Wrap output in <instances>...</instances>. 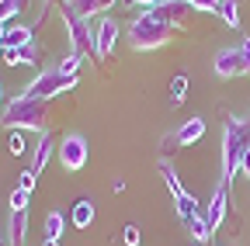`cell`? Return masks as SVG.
Instances as JSON below:
<instances>
[{
  "instance_id": "6da1fadb",
  "label": "cell",
  "mask_w": 250,
  "mask_h": 246,
  "mask_svg": "<svg viewBox=\"0 0 250 246\" xmlns=\"http://www.w3.org/2000/svg\"><path fill=\"white\" fill-rule=\"evenodd\" d=\"M7 132H18V129H35V132H45L49 125V101H31V97H14L11 104H4V118Z\"/></svg>"
},
{
  "instance_id": "7a4b0ae2",
  "label": "cell",
  "mask_w": 250,
  "mask_h": 246,
  "mask_svg": "<svg viewBox=\"0 0 250 246\" xmlns=\"http://www.w3.org/2000/svg\"><path fill=\"white\" fill-rule=\"evenodd\" d=\"M247 149H250V129H247V121L229 118L226 121V132H223V184H229L243 170Z\"/></svg>"
},
{
  "instance_id": "3957f363",
  "label": "cell",
  "mask_w": 250,
  "mask_h": 246,
  "mask_svg": "<svg viewBox=\"0 0 250 246\" xmlns=\"http://www.w3.org/2000/svg\"><path fill=\"white\" fill-rule=\"evenodd\" d=\"M170 35H174V28H170V24H164L153 11H143V14L129 24V45H132V49H139V52L167 45V42H170Z\"/></svg>"
},
{
  "instance_id": "277c9868",
  "label": "cell",
  "mask_w": 250,
  "mask_h": 246,
  "mask_svg": "<svg viewBox=\"0 0 250 246\" xmlns=\"http://www.w3.org/2000/svg\"><path fill=\"white\" fill-rule=\"evenodd\" d=\"M73 87H77V76H66V73H59V70H45V73H39L35 80L24 87L21 97L49 101V97H59V94H66V90H73Z\"/></svg>"
},
{
  "instance_id": "5b68a950",
  "label": "cell",
  "mask_w": 250,
  "mask_h": 246,
  "mask_svg": "<svg viewBox=\"0 0 250 246\" xmlns=\"http://www.w3.org/2000/svg\"><path fill=\"white\" fill-rule=\"evenodd\" d=\"M62 21H66V32H70L73 52H77V56H94V59H98V38H94L90 21L80 18V14L70 11V7H62Z\"/></svg>"
},
{
  "instance_id": "8992f818",
  "label": "cell",
  "mask_w": 250,
  "mask_h": 246,
  "mask_svg": "<svg viewBox=\"0 0 250 246\" xmlns=\"http://www.w3.org/2000/svg\"><path fill=\"white\" fill-rule=\"evenodd\" d=\"M59 163H62V170H83V163H87V139L80 135V132H70V135H62V142H59Z\"/></svg>"
},
{
  "instance_id": "52a82bcc",
  "label": "cell",
  "mask_w": 250,
  "mask_h": 246,
  "mask_svg": "<svg viewBox=\"0 0 250 246\" xmlns=\"http://www.w3.org/2000/svg\"><path fill=\"white\" fill-rule=\"evenodd\" d=\"M215 76H223V80H233V76H247L250 66H247V59L240 49H219L215 52Z\"/></svg>"
},
{
  "instance_id": "ba28073f",
  "label": "cell",
  "mask_w": 250,
  "mask_h": 246,
  "mask_svg": "<svg viewBox=\"0 0 250 246\" xmlns=\"http://www.w3.org/2000/svg\"><path fill=\"white\" fill-rule=\"evenodd\" d=\"M94 28V38H98V59H108L115 42H118V24L115 18H101V21H90Z\"/></svg>"
},
{
  "instance_id": "9c48e42d",
  "label": "cell",
  "mask_w": 250,
  "mask_h": 246,
  "mask_svg": "<svg viewBox=\"0 0 250 246\" xmlns=\"http://www.w3.org/2000/svg\"><path fill=\"white\" fill-rule=\"evenodd\" d=\"M191 11H195V7H191V4H184V0H160V4L153 7V14L160 18L164 24H170V28H174V24H184Z\"/></svg>"
},
{
  "instance_id": "30bf717a",
  "label": "cell",
  "mask_w": 250,
  "mask_h": 246,
  "mask_svg": "<svg viewBox=\"0 0 250 246\" xmlns=\"http://www.w3.org/2000/svg\"><path fill=\"white\" fill-rule=\"evenodd\" d=\"M226 205H229V188H226V184H219L215 194H212V201L205 205V211H208V229H212V232L223 226V219H226Z\"/></svg>"
},
{
  "instance_id": "8fae6325",
  "label": "cell",
  "mask_w": 250,
  "mask_h": 246,
  "mask_svg": "<svg viewBox=\"0 0 250 246\" xmlns=\"http://www.w3.org/2000/svg\"><path fill=\"white\" fill-rule=\"evenodd\" d=\"M0 42L7 49H24V45H31V28L28 24H7V32H4Z\"/></svg>"
},
{
  "instance_id": "7c38bea8",
  "label": "cell",
  "mask_w": 250,
  "mask_h": 246,
  "mask_svg": "<svg viewBox=\"0 0 250 246\" xmlns=\"http://www.w3.org/2000/svg\"><path fill=\"white\" fill-rule=\"evenodd\" d=\"M202 135H205V121H202V118H188L184 125L177 129V142H181V146H195Z\"/></svg>"
},
{
  "instance_id": "4fadbf2b",
  "label": "cell",
  "mask_w": 250,
  "mask_h": 246,
  "mask_svg": "<svg viewBox=\"0 0 250 246\" xmlns=\"http://www.w3.org/2000/svg\"><path fill=\"white\" fill-rule=\"evenodd\" d=\"M49 156H52V135L49 132H39V146H35V156H31V170L42 173L45 163H49Z\"/></svg>"
},
{
  "instance_id": "5bb4252c",
  "label": "cell",
  "mask_w": 250,
  "mask_h": 246,
  "mask_svg": "<svg viewBox=\"0 0 250 246\" xmlns=\"http://www.w3.org/2000/svg\"><path fill=\"white\" fill-rule=\"evenodd\" d=\"M70 222H73L77 229H90V222H94V201H90V198H80V201L73 205Z\"/></svg>"
},
{
  "instance_id": "9a60e30c",
  "label": "cell",
  "mask_w": 250,
  "mask_h": 246,
  "mask_svg": "<svg viewBox=\"0 0 250 246\" xmlns=\"http://www.w3.org/2000/svg\"><path fill=\"white\" fill-rule=\"evenodd\" d=\"M111 4H115V0H66V7L77 11L80 18H90L94 11H108Z\"/></svg>"
},
{
  "instance_id": "2e32d148",
  "label": "cell",
  "mask_w": 250,
  "mask_h": 246,
  "mask_svg": "<svg viewBox=\"0 0 250 246\" xmlns=\"http://www.w3.org/2000/svg\"><path fill=\"white\" fill-rule=\"evenodd\" d=\"M188 229H191V236L198 239V243H208L212 239V229H208V211H205V205L198 208V215L191 222H188Z\"/></svg>"
},
{
  "instance_id": "e0dca14e",
  "label": "cell",
  "mask_w": 250,
  "mask_h": 246,
  "mask_svg": "<svg viewBox=\"0 0 250 246\" xmlns=\"http://www.w3.org/2000/svg\"><path fill=\"white\" fill-rule=\"evenodd\" d=\"M24 232H28V215L11 211V246H24Z\"/></svg>"
},
{
  "instance_id": "ac0fdd59",
  "label": "cell",
  "mask_w": 250,
  "mask_h": 246,
  "mask_svg": "<svg viewBox=\"0 0 250 246\" xmlns=\"http://www.w3.org/2000/svg\"><path fill=\"white\" fill-rule=\"evenodd\" d=\"M160 177L167 180V188H170V194H174V201L184 194V184H181V177H177V170L167 163V160H160Z\"/></svg>"
},
{
  "instance_id": "d6986e66",
  "label": "cell",
  "mask_w": 250,
  "mask_h": 246,
  "mask_svg": "<svg viewBox=\"0 0 250 246\" xmlns=\"http://www.w3.org/2000/svg\"><path fill=\"white\" fill-rule=\"evenodd\" d=\"M219 18L229 28H240V0H219Z\"/></svg>"
},
{
  "instance_id": "ffe728a7",
  "label": "cell",
  "mask_w": 250,
  "mask_h": 246,
  "mask_svg": "<svg viewBox=\"0 0 250 246\" xmlns=\"http://www.w3.org/2000/svg\"><path fill=\"white\" fill-rule=\"evenodd\" d=\"M198 208H202V205H198V201H195L191 194L184 191V194L177 198V219H184V222H191L195 215H198Z\"/></svg>"
},
{
  "instance_id": "44dd1931",
  "label": "cell",
  "mask_w": 250,
  "mask_h": 246,
  "mask_svg": "<svg viewBox=\"0 0 250 246\" xmlns=\"http://www.w3.org/2000/svg\"><path fill=\"white\" fill-rule=\"evenodd\" d=\"M24 7H28V0H0V21L11 24V21H14Z\"/></svg>"
},
{
  "instance_id": "7402d4cb",
  "label": "cell",
  "mask_w": 250,
  "mask_h": 246,
  "mask_svg": "<svg viewBox=\"0 0 250 246\" xmlns=\"http://www.w3.org/2000/svg\"><path fill=\"white\" fill-rule=\"evenodd\" d=\"M62 229H66V219H62V211H49V215H45V236H49V239H59Z\"/></svg>"
},
{
  "instance_id": "603a6c76",
  "label": "cell",
  "mask_w": 250,
  "mask_h": 246,
  "mask_svg": "<svg viewBox=\"0 0 250 246\" xmlns=\"http://www.w3.org/2000/svg\"><path fill=\"white\" fill-rule=\"evenodd\" d=\"M184 94H188V76H174L170 80V104L177 108L184 101Z\"/></svg>"
},
{
  "instance_id": "cb8c5ba5",
  "label": "cell",
  "mask_w": 250,
  "mask_h": 246,
  "mask_svg": "<svg viewBox=\"0 0 250 246\" xmlns=\"http://www.w3.org/2000/svg\"><path fill=\"white\" fill-rule=\"evenodd\" d=\"M77 70H80V56H77V52L62 56V63H59V73H66V76H77Z\"/></svg>"
},
{
  "instance_id": "d4e9b609",
  "label": "cell",
  "mask_w": 250,
  "mask_h": 246,
  "mask_svg": "<svg viewBox=\"0 0 250 246\" xmlns=\"http://www.w3.org/2000/svg\"><path fill=\"white\" fill-rule=\"evenodd\" d=\"M28 194H31V191L14 188V191H11V211H24V208H28Z\"/></svg>"
},
{
  "instance_id": "484cf974",
  "label": "cell",
  "mask_w": 250,
  "mask_h": 246,
  "mask_svg": "<svg viewBox=\"0 0 250 246\" xmlns=\"http://www.w3.org/2000/svg\"><path fill=\"white\" fill-rule=\"evenodd\" d=\"M7 149H11V156H21V152H24V139H21V132H11Z\"/></svg>"
},
{
  "instance_id": "4316f807",
  "label": "cell",
  "mask_w": 250,
  "mask_h": 246,
  "mask_svg": "<svg viewBox=\"0 0 250 246\" xmlns=\"http://www.w3.org/2000/svg\"><path fill=\"white\" fill-rule=\"evenodd\" d=\"M122 239H125V246H139V226H125Z\"/></svg>"
},
{
  "instance_id": "83f0119b",
  "label": "cell",
  "mask_w": 250,
  "mask_h": 246,
  "mask_svg": "<svg viewBox=\"0 0 250 246\" xmlns=\"http://www.w3.org/2000/svg\"><path fill=\"white\" fill-rule=\"evenodd\" d=\"M184 4H191L195 11H219V0H184Z\"/></svg>"
},
{
  "instance_id": "f1b7e54d",
  "label": "cell",
  "mask_w": 250,
  "mask_h": 246,
  "mask_svg": "<svg viewBox=\"0 0 250 246\" xmlns=\"http://www.w3.org/2000/svg\"><path fill=\"white\" fill-rule=\"evenodd\" d=\"M39 59H42V52H39L35 45H24V49H21V63H39Z\"/></svg>"
},
{
  "instance_id": "f546056e",
  "label": "cell",
  "mask_w": 250,
  "mask_h": 246,
  "mask_svg": "<svg viewBox=\"0 0 250 246\" xmlns=\"http://www.w3.org/2000/svg\"><path fill=\"white\" fill-rule=\"evenodd\" d=\"M160 146H164L160 152H164V160H167V156H170V152H177V146H181V142H177V135H167V139H164Z\"/></svg>"
},
{
  "instance_id": "4dcf8cb0",
  "label": "cell",
  "mask_w": 250,
  "mask_h": 246,
  "mask_svg": "<svg viewBox=\"0 0 250 246\" xmlns=\"http://www.w3.org/2000/svg\"><path fill=\"white\" fill-rule=\"evenodd\" d=\"M4 63H7V66H18V63H21V49H7V45H4Z\"/></svg>"
},
{
  "instance_id": "1f68e13d",
  "label": "cell",
  "mask_w": 250,
  "mask_h": 246,
  "mask_svg": "<svg viewBox=\"0 0 250 246\" xmlns=\"http://www.w3.org/2000/svg\"><path fill=\"white\" fill-rule=\"evenodd\" d=\"M18 188H24V191H31V188H35V170H31V167L21 173V184H18Z\"/></svg>"
},
{
  "instance_id": "d6a6232c",
  "label": "cell",
  "mask_w": 250,
  "mask_h": 246,
  "mask_svg": "<svg viewBox=\"0 0 250 246\" xmlns=\"http://www.w3.org/2000/svg\"><path fill=\"white\" fill-rule=\"evenodd\" d=\"M240 52H243V59H247V66H250V38H243V45H240Z\"/></svg>"
},
{
  "instance_id": "836d02e7",
  "label": "cell",
  "mask_w": 250,
  "mask_h": 246,
  "mask_svg": "<svg viewBox=\"0 0 250 246\" xmlns=\"http://www.w3.org/2000/svg\"><path fill=\"white\" fill-rule=\"evenodd\" d=\"M132 4H139V7H149V11H153L156 4H160V0H132Z\"/></svg>"
},
{
  "instance_id": "e575fe53",
  "label": "cell",
  "mask_w": 250,
  "mask_h": 246,
  "mask_svg": "<svg viewBox=\"0 0 250 246\" xmlns=\"http://www.w3.org/2000/svg\"><path fill=\"white\" fill-rule=\"evenodd\" d=\"M243 173L250 177V149H247V156H243Z\"/></svg>"
},
{
  "instance_id": "d590c367",
  "label": "cell",
  "mask_w": 250,
  "mask_h": 246,
  "mask_svg": "<svg viewBox=\"0 0 250 246\" xmlns=\"http://www.w3.org/2000/svg\"><path fill=\"white\" fill-rule=\"evenodd\" d=\"M42 246H59V239H49V236H45V243H42Z\"/></svg>"
},
{
  "instance_id": "8d00e7d4",
  "label": "cell",
  "mask_w": 250,
  "mask_h": 246,
  "mask_svg": "<svg viewBox=\"0 0 250 246\" xmlns=\"http://www.w3.org/2000/svg\"><path fill=\"white\" fill-rule=\"evenodd\" d=\"M4 32H7V24H4V21H0V38H4Z\"/></svg>"
},
{
  "instance_id": "74e56055",
  "label": "cell",
  "mask_w": 250,
  "mask_h": 246,
  "mask_svg": "<svg viewBox=\"0 0 250 246\" xmlns=\"http://www.w3.org/2000/svg\"><path fill=\"white\" fill-rule=\"evenodd\" d=\"M0 101H4V83H0Z\"/></svg>"
},
{
  "instance_id": "f35d334b",
  "label": "cell",
  "mask_w": 250,
  "mask_h": 246,
  "mask_svg": "<svg viewBox=\"0 0 250 246\" xmlns=\"http://www.w3.org/2000/svg\"><path fill=\"white\" fill-rule=\"evenodd\" d=\"M0 56H4V42H0Z\"/></svg>"
}]
</instances>
